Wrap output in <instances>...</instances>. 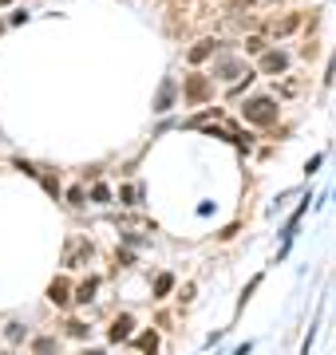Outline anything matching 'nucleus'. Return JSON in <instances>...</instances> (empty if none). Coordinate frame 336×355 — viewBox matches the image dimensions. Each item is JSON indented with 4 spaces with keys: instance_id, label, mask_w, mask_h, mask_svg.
<instances>
[{
    "instance_id": "f257e3e1",
    "label": "nucleus",
    "mask_w": 336,
    "mask_h": 355,
    "mask_svg": "<svg viewBox=\"0 0 336 355\" xmlns=\"http://www.w3.org/2000/svg\"><path fill=\"white\" fill-rule=\"evenodd\" d=\"M246 119L258 123V127H269L273 119H277V107H273V99H249L246 103Z\"/></svg>"
},
{
    "instance_id": "f03ea898",
    "label": "nucleus",
    "mask_w": 336,
    "mask_h": 355,
    "mask_svg": "<svg viewBox=\"0 0 336 355\" xmlns=\"http://www.w3.org/2000/svg\"><path fill=\"white\" fill-rule=\"evenodd\" d=\"M206 95H210V83H206L202 76H190V79H186V99H190V103H202Z\"/></svg>"
},
{
    "instance_id": "7ed1b4c3",
    "label": "nucleus",
    "mask_w": 336,
    "mask_h": 355,
    "mask_svg": "<svg viewBox=\"0 0 336 355\" xmlns=\"http://www.w3.org/2000/svg\"><path fill=\"white\" fill-rule=\"evenodd\" d=\"M261 67H265V71H269V76H277V71H285V67H289V60H285L281 51H269V55H265V60H261Z\"/></svg>"
},
{
    "instance_id": "20e7f679",
    "label": "nucleus",
    "mask_w": 336,
    "mask_h": 355,
    "mask_svg": "<svg viewBox=\"0 0 336 355\" xmlns=\"http://www.w3.org/2000/svg\"><path fill=\"white\" fill-rule=\"evenodd\" d=\"M297 24H301V16H297V12H289L285 20H273V36H289V32H293Z\"/></svg>"
},
{
    "instance_id": "39448f33",
    "label": "nucleus",
    "mask_w": 336,
    "mask_h": 355,
    "mask_svg": "<svg viewBox=\"0 0 336 355\" xmlns=\"http://www.w3.org/2000/svg\"><path fill=\"white\" fill-rule=\"evenodd\" d=\"M210 51H214V40H202L198 48H190V64H202V60H206Z\"/></svg>"
},
{
    "instance_id": "423d86ee",
    "label": "nucleus",
    "mask_w": 336,
    "mask_h": 355,
    "mask_svg": "<svg viewBox=\"0 0 336 355\" xmlns=\"http://www.w3.org/2000/svg\"><path fill=\"white\" fill-rule=\"evenodd\" d=\"M48 296H52V304H67V280H56L48 288Z\"/></svg>"
},
{
    "instance_id": "0eeeda50",
    "label": "nucleus",
    "mask_w": 336,
    "mask_h": 355,
    "mask_svg": "<svg viewBox=\"0 0 336 355\" xmlns=\"http://www.w3.org/2000/svg\"><path fill=\"white\" fill-rule=\"evenodd\" d=\"M131 336V320L123 316V320H115V328H111V340H127Z\"/></svg>"
},
{
    "instance_id": "6e6552de",
    "label": "nucleus",
    "mask_w": 336,
    "mask_h": 355,
    "mask_svg": "<svg viewBox=\"0 0 336 355\" xmlns=\"http://www.w3.org/2000/svg\"><path fill=\"white\" fill-rule=\"evenodd\" d=\"M170 288H174V277H158V284H155V292H158V296H167Z\"/></svg>"
},
{
    "instance_id": "1a4fd4ad",
    "label": "nucleus",
    "mask_w": 336,
    "mask_h": 355,
    "mask_svg": "<svg viewBox=\"0 0 336 355\" xmlns=\"http://www.w3.org/2000/svg\"><path fill=\"white\" fill-rule=\"evenodd\" d=\"M246 51H265V40H261V36H249V40H246Z\"/></svg>"
},
{
    "instance_id": "9d476101",
    "label": "nucleus",
    "mask_w": 336,
    "mask_h": 355,
    "mask_svg": "<svg viewBox=\"0 0 336 355\" xmlns=\"http://www.w3.org/2000/svg\"><path fill=\"white\" fill-rule=\"evenodd\" d=\"M139 347H142V352H155V347H158V340H155V336H142V340H139Z\"/></svg>"
},
{
    "instance_id": "9b49d317",
    "label": "nucleus",
    "mask_w": 336,
    "mask_h": 355,
    "mask_svg": "<svg viewBox=\"0 0 336 355\" xmlns=\"http://www.w3.org/2000/svg\"><path fill=\"white\" fill-rule=\"evenodd\" d=\"M91 292H95V280H87V284L79 288V300H91Z\"/></svg>"
},
{
    "instance_id": "f8f14e48",
    "label": "nucleus",
    "mask_w": 336,
    "mask_h": 355,
    "mask_svg": "<svg viewBox=\"0 0 336 355\" xmlns=\"http://www.w3.org/2000/svg\"><path fill=\"white\" fill-rule=\"evenodd\" d=\"M91 355H99V352H91Z\"/></svg>"
}]
</instances>
